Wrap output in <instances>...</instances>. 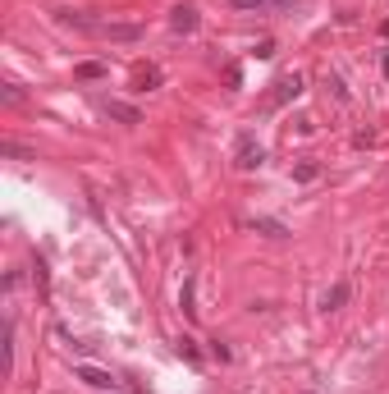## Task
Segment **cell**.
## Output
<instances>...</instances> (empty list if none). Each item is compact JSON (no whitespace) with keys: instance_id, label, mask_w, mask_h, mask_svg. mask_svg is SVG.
<instances>
[{"instance_id":"ba28073f","label":"cell","mask_w":389,"mask_h":394,"mask_svg":"<svg viewBox=\"0 0 389 394\" xmlns=\"http://www.w3.org/2000/svg\"><path fill=\"white\" fill-rule=\"evenodd\" d=\"M161 69H156V64H147V69H137V74H133V83H137V92H156V88H161Z\"/></svg>"},{"instance_id":"5b68a950","label":"cell","mask_w":389,"mask_h":394,"mask_svg":"<svg viewBox=\"0 0 389 394\" xmlns=\"http://www.w3.org/2000/svg\"><path fill=\"white\" fill-rule=\"evenodd\" d=\"M101 37L105 42H137L142 28H137V23H101Z\"/></svg>"},{"instance_id":"52a82bcc","label":"cell","mask_w":389,"mask_h":394,"mask_svg":"<svg viewBox=\"0 0 389 394\" xmlns=\"http://www.w3.org/2000/svg\"><path fill=\"white\" fill-rule=\"evenodd\" d=\"M348 303V280H339V285L325 289V298H321V312H339V307Z\"/></svg>"},{"instance_id":"5bb4252c","label":"cell","mask_w":389,"mask_h":394,"mask_svg":"<svg viewBox=\"0 0 389 394\" xmlns=\"http://www.w3.org/2000/svg\"><path fill=\"white\" fill-rule=\"evenodd\" d=\"M5 156H18V161H32L28 147H18V142H5Z\"/></svg>"},{"instance_id":"7c38bea8","label":"cell","mask_w":389,"mask_h":394,"mask_svg":"<svg viewBox=\"0 0 389 394\" xmlns=\"http://www.w3.org/2000/svg\"><path fill=\"white\" fill-rule=\"evenodd\" d=\"M74 74L83 78V83H92V78H101V74H105V64H101V60H83V64L74 69Z\"/></svg>"},{"instance_id":"7a4b0ae2","label":"cell","mask_w":389,"mask_h":394,"mask_svg":"<svg viewBox=\"0 0 389 394\" xmlns=\"http://www.w3.org/2000/svg\"><path fill=\"white\" fill-rule=\"evenodd\" d=\"M302 88H307V78H302V74H284L280 83H275V92H270V106H289V101H298Z\"/></svg>"},{"instance_id":"6da1fadb","label":"cell","mask_w":389,"mask_h":394,"mask_svg":"<svg viewBox=\"0 0 389 394\" xmlns=\"http://www.w3.org/2000/svg\"><path fill=\"white\" fill-rule=\"evenodd\" d=\"M261 161H266L261 142H256L252 133H239V152H234V166H239V170H256Z\"/></svg>"},{"instance_id":"3957f363","label":"cell","mask_w":389,"mask_h":394,"mask_svg":"<svg viewBox=\"0 0 389 394\" xmlns=\"http://www.w3.org/2000/svg\"><path fill=\"white\" fill-rule=\"evenodd\" d=\"M74 376L83 380V385H92V390H115V385H120V380L110 376V371H101V367H88V363L74 367Z\"/></svg>"},{"instance_id":"8992f818","label":"cell","mask_w":389,"mask_h":394,"mask_svg":"<svg viewBox=\"0 0 389 394\" xmlns=\"http://www.w3.org/2000/svg\"><path fill=\"white\" fill-rule=\"evenodd\" d=\"M170 28H174V32H197V5H174Z\"/></svg>"},{"instance_id":"8fae6325","label":"cell","mask_w":389,"mask_h":394,"mask_svg":"<svg viewBox=\"0 0 389 394\" xmlns=\"http://www.w3.org/2000/svg\"><path fill=\"white\" fill-rule=\"evenodd\" d=\"M193 289H197V280L188 275V280H183V293H179V307H183V317H197V307H193Z\"/></svg>"},{"instance_id":"e0dca14e","label":"cell","mask_w":389,"mask_h":394,"mask_svg":"<svg viewBox=\"0 0 389 394\" xmlns=\"http://www.w3.org/2000/svg\"><path fill=\"white\" fill-rule=\"evenodd\" d=\"M325 83H330V92H334V96H339V101H348V88H344V83H339V78H334V74H330Z\"/></svg>"},{"instance_id":"ac0fdd59","label":"cell","mask_w":389,"mask_h":394,"mask_svg":"<svg viewBox=\"0 0 389 394\" xmlns=\"http://www.w3.org/2000/svg\"><path fill=\"white\" fill-rule=\"evenodd\" d=\"M380 69H385V78H389V55H385V60H380Z\"/></svg>"},{"instance_id":"9c48e42d","label":"cell","mask_w":389,"mask_h":394,"mask_svg":"<svg viewBox=\"0 0 389 394\" xmlns=\"http://www.w3.org/2000/svg\"><path fill=\"white\" fill-rule=\"evenodd\" d=\"M252 229H256V234H266V239H289V229L280 225V220H270V215H256Z\"/></svg>"},{"instance_id":"2e32d148","label":"cell","mask_w":389,"mask_h":394,"mask_svg":"<svg viewBox=\"0 0 389 394\" xmlns=\"http://www.w3.org/2000/svg\"><path fill=\"white\" fill-rule=\"evenodd\" d=\"M270 55H275V42H270V37H266V42H256V60H270Z\"/></svg>"},{"instance_id":"30bf717a","label":"cell","mask_w":389,"mask_h":394,"mask_svg":"<svg viewBox=\"0 0 389 394\" xmlns=\"http://www.w3.org/2000/svg\"><path fill=\"white\" fill-rule=\"evenodd\" d=\"M316 174H321V166H316L312 156H307V161H298V166H293V183H312Z\"/></svg>"},{"instance_id":"277c9868","label":"cell","mask_w":389,"mask_h":394,"mask_svg":"<svg viewBox=\"0 0 389 394\" xmlns=\"http://www.w3.org/2000/svg\"><path fill=\"white\" fill-rule=\"evenodd\" d=\"M101 110L110 120H120V124H142V110L129 106V101H101Z\"/></svg>"},{"instance_id":"9a60e30c","label":"cell","mask_w":389,"mask_h":394,"mask_svg":"<svg viewBox=\"0 0 389 394\" xmlns=\"http://www.w3.org/2000/svg\"><path fill=\"white\" fill-rule=\"evenodd\" d=\"M229 5H234V10H266L270 0H229Z\"/></svg>"},{"instance_id":"4fadbf2b","label":"cell","mask_w":389,"mask_h":394,"mask_svg":"<svg viewBox=\"0 0 389 394\" xmlns=\"http://www.w3.org/2000/svg\"><path fill=\"white\" fill-rule=\"evenodd\" d=\"M179 358H188V363H202V353H197V344H193V339H179Z\"/></svg>"}]
</instances>
